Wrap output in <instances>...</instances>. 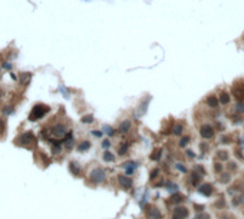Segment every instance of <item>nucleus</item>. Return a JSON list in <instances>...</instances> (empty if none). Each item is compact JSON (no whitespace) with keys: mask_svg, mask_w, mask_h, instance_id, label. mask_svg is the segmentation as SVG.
I'll return each mask as SVG.
<instances>
[{"mask_svg":"<svg viewBox=\"0 0 244 219\" xmlns=\"http://www.w3.org/2000/svg\"><path fill=\"white\" fill-rule=\"evenodd\" d=\"M188 141H190V138H182V139H181V143H180V145H181V146H185L187 143H188Z\"/></svg>","mask_w":244,"mask_h":219,"instance_id":"f3484780","label":"nucleus"},{"mask_svg":"<svg viewBox=\"0 0 244 219\" xmlns=\"http://www.w3.org/2000/svg\"><path fill=\"white\" fill-rule=\"evenodd\" d=\"M228 100H230V95H228L227 92H223V93L220 95V102H221L223 105H227Z\"/></svg>","mask_w":244,"mask_h":219,"instance_id":"1a4fd4ad","label":"nucleus"},{"mask_svg":"<svg viewBox=\"0 0 244 219\" xmlns=\"http://www.w3.org/2000/svg\"><path fill=\"white\" fill-rule=\"evenodd\" d=\"M129 128H131V123H129L128 120H125V122L122 123L121 126H119V130H121V132H126V130H128Z\"/></svg>","mask_w":244,"mask_h":219,"instance_id":"9b49d317","label":"nucleus"},{"mask_svg":"<svg viewBox=\"0 0 244 219\" xmlns=\"http://www.w3.org/2000/svg\"><path fill=\"white\" fill-rule=\"evenodd\" d=\"M151 158H152L154 160H157V159H160V150H157V152H155V155H152Z\"/></svg>","mask_w":244,"mask_h":219,"instance_id":"aec40b11","label":"nucleus"},{"mask_svg":"<svg viewBox=\"0 0 244 219\" xmlns=\"http://www.w3.org/2000/svg\"><path fill=\"white\" fill-rule=\"evenodd\" d=\"M102 146H103V147H108V146H109V142H108V141H105V142L102 143Z\"/></svg>","mask_w":244,"mask_h":219,"instance_id":"412c9836","label":"nucleus"},{"mask_svg":"<svg viewBox=\"0 0 244 219\" xmlns=\"http://www.w3.org/2000/svg\"><path fill=\"white\" fill-rule=\"evenodd\" d=\"M88 147H89V142H85V143H82L81 146H79V147H78V149H79V150H86V149H88Z\"/></svg>","mask_w":244,"mask_h":219,"instance_id":"2eb2a0df","label":"nucleus"},{"mask_svg":"<svg viewBox=\"0 0 244 219\" xmlns=\"http://www.w3.org/2000/svg\"><path fill=\"white\" fill-rule=\"evenodd\" d=\"M52 133L55 136H63L65 135V128L63 126H55L53 130H52Z\"/></svg>","mask_w":244,"mask_h":219,"instance_id":"0eeeda50","label":"nucleus"},{"mask_svg":"<svg viewBox=\"0 0 244 219\" xmlns=\"http://www.w3.org/2000/svg\"><path fill=\"white\" fill-rule=\"evenodd\" d=\"M188 216V211L185 208H177L174 211V215H172V219H185Z\"/></svg>","mask_w":244,"mask_h":219,"instance_id":"39448f33","label":"nucleus"},{"mask_svg":"<svg viewBox=\"0 0 244 219\" xmlns=\"http://www.w3.org/2000/svg\"><path fill=\"white\" fill-rule=\"evenodd\" d=\"M92 120H93V117H92L90 115H89V116H83V117H82V122H83V123H90Z\"/></svg>","mask_w":244,"mask_h":219,"instance_id":"ddd939ff","label":"nucleus"},{"mask_svg":"<svg viewBox=\"0 0 244 219\" xmlns=\"http://www.w3.org/2000/svg\"><path fill=\"white\" fill-rule=\"evenodd\" d=\"M195 219H210V216H208L207 214H200V215H198Z\"/></svg>","mask_w":244,"mask_h":219,"instance_id":"a211bd4d","label":"nucleus"},{"mask_svg":"<svg viewBox=\"0 0 244 219\" xmlns=\"http://www.w3.org/2000/svg\"><path fill=\"white\" fill-rule=\"evenodd\" d=\"M207 103H208V106H210V108H217V105H218V100H217V98H214V96H210V98L207 99Z\"/></svg>","mask_w":244,"mask_h":219,"instance_id":"9d476101","label":"nucleus"},{"mask_svg":"<svg viewBox=\"0 0 244 219\" xmlns=\"http://www.w3.org/2000/svg\"><path fill=\"white\" fill-rule=\"evenodd\" d=\"M233 95L236 96L239 102L244 100V82H239L233 86Z\"/></svg>","mask_w":244,"mask_h":219,"instance_id":"f03ea898","label":"nucleus"},{"mask_svg":"<svg viewBox=\"0 0 244 219\" xmlns=\"http://www.w3.org/2000/svg\"><path fill=\"white\" fill-rule=\"evenodd\" d=\"M200 192L201 193H204V195H211V192H212V188H211V185H208V183H205V185H203L201 188H200Z\"/></svg>","mask_w":244,"mask_h":219,"instance_id":"6e6552de","label":"nucleus"},{"mask_svg":"<svg viewBox=\"0 0 244 219\" xmlns=\"http://www.w3.org/2000/svg\"><path fill=\"white\" fill-rule=\"evenodd\" d=\"M126 147H128V145H123L119 147V155H125V150H126Z\"/></svg>","mask_w":244,"mask_h":219,"instance_id":"6ab92c4d","label":"nucleus"},{"mask_svg":"<svg viewBox=\"0 0 244 219\" xmlns=\"http://www.w3.org/2000/svg\"><path fill=\"white\" fill-rule=\"evenodd\" d=\"M49 110L47 106H45V105H38V106H35L32 112H30V115H29V119L30 120H39L42 119L45 115H46V112Z\"/></svg>","mask_w":244,"mask_h":219,"instance_id":"f257e3e1","label":"nucleus"},{"mask_svg":"<svg viewBox=\"0 0 244 219\" xmlns=\"http://www.w3.org/2000/svg\"><path fill=\"white\" fill-rule=\"evenodd\" d=\"M154 212H149V216H152L154 219H157V218H160V212H155L157 209H152Z\"/></svg>","mask_w":244,"mask_h":219,"instance_id":"dca6fc26","label":"nucleus"},{"mask_svg":"<svg viewBox=\"0 0 244 219\" xmlns=\"http://www.w3.org/2000/svg\"><path fill=\"white\" fill-rule=\"evenodd\" d=\"M103 159H105V160H109V162H111V160H114L115 158H114V155H112L111 152H105V153H103Z\"/></svg>","mask_w":244,"mask_h":219,"instance_id":"f8f14e48","label":"nucleus"},{"mask_svg":"<svg viewBox=\"0 0 244 219\" xmlns=\"http://www.w3.org/2000/svg\"><path fill=\"white\" fill-rule=\"evenodd\" d=\"M118 179H119V183H121V185L123 186V188H131V185H132V182H131V179H129V178H126V176H123V175H121V176H119Z\"/></svg>","mask_w":244,"mask_h":219,"instance_id":"423d86ee","label":"nucleus"},{"mask_svg":"<svg viewBox=\"0 0 244 219\" xmlns=\"http://www.w3.org/2000/svg\"><path fill=\"white\" fill-rule=\"evenodd\" d=\"M90 178H92L93 182H102L105 179V172L102 169H95V171H92Z\"/></svg>","mask_w":244,"mask_h":219,"instance_id":"7ed1b4c3","label":"nucleus"},{"mask_svg":"<svg viewBox=\"0 0 244 219\" xmlns=\"http://www.w3.org/2000/svg\"><path fill=\"white\" fill-rule=\"evenodd\" d=\"M181 132H182V126H181V125H177V126L174 128V133H175V135H180Z\"/></svg>","mask_w":244,"mask_h":219,"instance_id":"4468645a","label":"nucleus"},{"mask_svg":"<svg viewBox=\"0 0 244 219\" xmlns=\"http://www.w3.org/2000/svg\"><path fill=\"white\" fill-rule=\"evenodd\" d=\"M200 133H201V136H203V138L210 139V138H212V136H214V129H212L210 125H204L203 128H201V130H200Z\"/></svg>","mask_w":244,"mask_h":219,"instance_id":"20e7f679","label":"nucleus"}]
</instances>
